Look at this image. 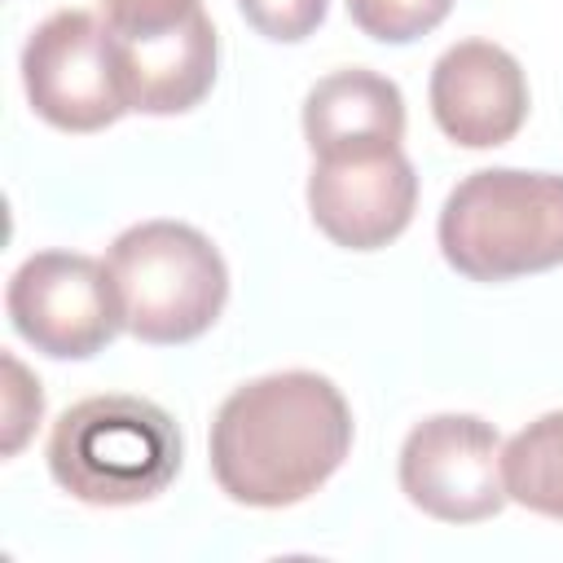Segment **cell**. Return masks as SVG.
Returning a JSON list of instances; mask_svg holds the SVG:
<instances>
[{"label":"cell","mask_w":563,"mask_h":563,"mask_svg":"<svg viewBox=\"0 0 563 563\" xmlns=\"http://www.w3.org/2000/svg\"><path fill=\"white\" fill-rule=\"evenodd\" d=\"M238 9L260 35L277 44L308 40L325 18V0H238Z\"/></svg>","instance_id":"5bb4252c"},{"label":"cell","mask_w":563,"mask_h":563,"mask_svg":"<svg viewBox=\"0 0 563 563\" xmlns=\"http://www.w3.org/2000/svg\"><path fill=\"white\" fill-rule=\"evenodd\" d=\"M400 493L440 523L493 519L510 501L497 427L475 413L422 418L400 444Z\"/></svg>","instance_id":"52a82bcc"},{"label":"cell","mask_w":563,"mask_h":563,"mask_svg":"<svg viewBox=\"0 0 563 563\" xmlns=\"http://www.w3.org/2000/svg\"><path fill=\"white\" fill-rule=\"evenodd\" d=\"M180 427L145 396L110 391L70 405L48 435L57 488L88 506H136L158 497L180 471Z\"/></svg>","instance_id":"3957f363"},{"label":"cell","mask_w":563,"mask_h":563,"mask_svg":"<svg viewBox=\"0 0 563 563\" xmlns=\"http://www.w3.org/2000/svg\"><path fill=\"white\" fill-rule=\"evenodd\" d=\"M449 268L471 282H510L563 264V176L479 167L444 198L435 224Z\"/></svg>","instance_id":"7a4b0ae2"},{"label":"cell","mask_w":563,"mask_h":563,"mask_svg":"<svg viewBox=\"0 0 563 563\" xmlns=\"http://www.w3.org/2000/svg\"><path fill=\"white\" fill-rule=\"evenodd\" d=\"M13 330L44 356L88 361L123 325L110 268L79 251H40L18 264L4 290Z\"/></svg>","instance_id":"8992f818"},{"label":"cell","mask_w":563,"mask_h":563,"mask_svg":"<svg viewBox=\"0 0 563 563\" xmlns=\"http://www.w3.org/2000/svg\"><path fill=\"white\" fill-rule=\"evenodd\" d=\"M431 114L453 145H506L528 119L523 66L493 40H462L431 66Z\"/></svg>","instance_id":"9c48e42d"},{"label":"cell","mask_w":563,"mask_h":563,"mask_svg":"<svg viewBox=\"0 0 563 563\" xmlns=\"http://www.w3.org/2000/svg\"><path fill=\"white\" fill-rule=\"evenodd\" d=\"M418 207V176L400 145L312 158L308 211L317 229L347 251L396 242Z\"/></svg>","instance_id":"ba28073f"},{"label":"cell","mask_w":563,"mask_h":563,"mask_svg":"<svg viewBox=\"0 0 563 563\" xmlns=\"http://www.w3.org/2000/svg\"><path fill=\"white\" fill-rule=\"evenodd\" d=\"M303 136L312 158L383 150L405 136V97L400 88L365 66L334 70L312 84L303 97Z\"/></svg>","instance_id":"8fae6325"},{"label":"cell","mask_w":563,"mask_h":563,"mask_svg":"<svg viewBox=\"0 0 563 563\" xmlns=\"http://www.w3.org/2000/svg\"><path fill=\"white\" fill-rule=\"evenodd\" d=\"M352 449L343 391L312 369L238 387L211 422V475L238 506L282 510L312 497Z\"/></svg>","instance_id":"6da1fadb"},{"label":"cell","mask_w":563,"mask_h":563,"mask_svg":"<svg viewBox=\"0 0 563 563\" xmlns=\"http://www.w3.org/2000/svg\"><path fill=\"white\" fill-rule=\"evenodd\" d=\"M501 479L510 501L563 519V409L541 413L501 444Z\"/></svg>","instance_id":"7c38bea8"},{"label":"cell","mask_w":563,"mask_h":563,"mask_svg":"<svg viewBox=\"0 0 563 563\" xmlns=\"http://www.w3.org/2000/svg\"><path fill=\"white\" fill-rule=\"evenodd\" d=\"M4 374H9V396H4V405H9V435H4V453H18L26 431L44 413V396H40V383H31L26 369L13 356H4Z\"/></svg>","instance_id":"9a60e30c"},{"label":"cell","mask_w":563,"mask_h":563,"mask_svg":"<svg viewBox=\"0 0 563 563\" xmlns=\"http://www.w3.org/2000/svg\"><path fill=\"white\" fill-rule=\"evenodd\" d=\"M123 325L141 343H189L216 325L229 299V268L207 233L180 220L123 229L106 255Z\"/></svg>","instance_id":"277c9868"},{"label":"cell","mask_w":563,"mask_h":563,"mask_svg":"<svg viewBox=\"0 0 563 563\" xmlns=\"http://www.w3.org/2000/svg\"><path fill=\"white\" fill-rule=\"evenodd\" d=\"M22 84L31 110L62 132H101L128 114L114 31L88 9H62L31 31Z\"/></svg>","instance_id":"5b68a950"},{"label":"cell","mask_w":563,"mask_h":563,"mask_svg":"<svg viewBox=\"0 0 563 563\" xmlns=\"http://www.w3.org/2000/svg\"><path fill=\"white\" fill-rule=\"evenodd\" d=\"M453 0H347L352 22L383 44H409L449 18Z\"/></svg>","instance_id":"4fadbf2b"},{"label":"cell","mask_w":563,"mask_h":563,"mask_svg":"<svg viewBox=\"0 0 563 563\" xmlns=\"http://www.w3.org/2000/svg\"><path fill=\"white\" fill-rule=\"evenodd\" d=\"M128 110L185 114L216 84V26L207 9H189L172 26H110Z\"/></svg>","instance_id":"30bf717a"},{"label":"cell","mask_w":563,"mask_h":563,"mask_svg":"<svg viewBox=\"0 0 563 563\" xmlns=\"http://www.w3.org/2000/svg\"><path fill=\"white\" fill-rule=\"evenodd\" d=\"M110 26H172L202 0H101Z\"/></svg>","instance_id":"2e32d148"}]
</instances>
